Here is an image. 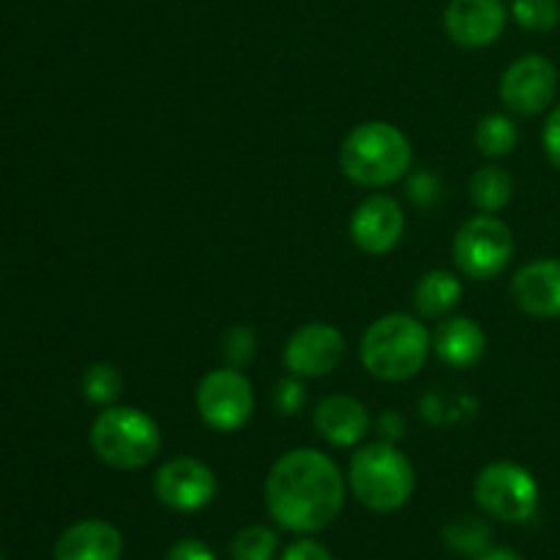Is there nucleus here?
Returning a JSON list of instances; mask_svg holds the SVG:
<instances>
[{"instance_id": "obj_14", "label": "nucleus", "mask_w": 560, "mask_h": 560, "mask_svg": "<svg viewBox=\"0 0 560 560\" xmlns=\"http://www.w3.org/2000/svg\"><path fill=\"white\" fill-rule=\"evenodd\" d=\"M512 299L530 317H560V260L545 257L525 262L512 279Z\"/></svg>"}, {"instance_id": "obj_32", "label": "nucleus", "mask_w": 560, "mask_h": 560, "mask_svg": "<svg viewBox=\"0 0 560 560\" xmlns=\"http://www.w3.org/2000/svg\"><path fill=\"white\" fill-rule=\"evenodd\" d=\"M474 560H523L517 556V552L514 550H495V547H492V550H487L485 556H479V558H474Z\"/></svg>"}, {"instance_id": "obj_26", "label": "nucleus", "mask_w": 560, "mask_h": 560, "mask_svg": "<svg viewBox=\"0 0 560 560\" xmlns=\"http://www.w3.org/2000/svg\"><path fill=\"white\" fill-rule=\"evenodd\" d=\"M273 408H277L279 416H295L306 405V388L304 377H282V381L273 386Z\"/></svg>"}, {"instance_id": "obj_15", "label": "nucleus", "mask_w": 560, "mask_h": 560, "mask_svg": "<svg viewBox=\"0 0 560 560\" xmlns=\"http://www.w3.org/2000/svg\"><path fill=\"white\" fill-rule=\"evenodd\" d=\"M315 432L326 443L337 448L359 446L366 435H370V410L361 399L350 397V394H328L320 399L312 416Z\"/></svg>"}, {"instance_id": "obj_23", "label": "nucleus", "mask_w": 560, "mask_h": 560, "mask_svg": "<svg viewBox=\"0 0 560 560\" xmlns=\"http://www.w3.org/2000/svg\"><path fill=\"white\" fill-rule=\"evenodd\" d=\"M279 552V534L268 525H246L230 541V560H273Z\"/></svg>"}, {"instance_id": "obj_19", "label": "nucleus", "mask_w": 560, "mask_h": 560, "mask_svg": "<svg viewBox=\"0 0 560 560\" xmlns=\"http://www.w3.org/2000/svg\"><path fill=\"white\" fill-rule=\"evenodd\" d=\"M468 197L476 211L501 213L514 197V178L498 164H487L470 175Z\"/></svg>"}, {"instance_id": "obj_2", "label": "nucleus", "mask_w": 560, "mask_h": 560, "mask_svg": "<svg viewBox=\"0 0 560 560\" xmlns=\"http://www.w3.org/2000/svg\"><path fill=\"white\" fill-rule=\"evenodd\" d=\"M364 370L386 383H405L419 375L432 355V331L421 317L392 312L372 323L359 345Z\"/></svg>"}, {"instance_id": "obj_12", "label": "nucleus", "mask_w": 560, "mask_h": 560, "mask_svg": "<svg viewBox=\"0 0 560 560\" xmlns=\"http://www.w3.org/2000/svg\"><path fill=\"white\" fill-rule=\"evenodd\" d=\"M405 228L408 219L399 200H394L392 195H370L361 200L348 224L350 241L372 257H383L397 249Z\"/></svg>"}, {"instance_id": "obj_4", "label": "nucleus", "mask_w": 560, "mask_h": 560, "mask_svg": "<svg viewBox=\"0 0 560 560\" xmlns=\"http://www.w3.org/2000/svg\"><path fill=\"white\" fill-rule=\"evenodd\" d=\"M348 487L370 512H399L416 492L413 463L397 443H366L350 457Z\"/></svg>"}, {"instance_id": "obj_8", "label": "nucleus", "mask_w": 560, "mask_h": 560, "mask_svg": "<svg viewBox=\"0 0 560 560\" xmlns=\"http://www.w3.org/2000/svg\"><path fill=\"white\" fill-rule=\"evenodd\" d=\"M195 405L202 424L222 435L241 432L255 416V388L235 366L206 372L195 388Z\"/></svg>"}, {"instance_id": "obj_13", "label": "nucleus", "mask_w": 560, "mask_h": 560, "mask_svg": "<svg viewBox=\"0 0 560 560\" xmlns=\"http://www.w3.org/2000/svg\"><path fill=\"white\" fill-rule=\"evenodd\" d=\"M509 9L503 0H448L443 27L465 49H485L503 36Z\"/></svg>"}, {"instance_id": "obj_33", "label": "nucleus", "mask_w": 560, "mask_h": 560, "mask_svg": "<svg viewBox=\"0 0 560 560\" xmlns=\"http://www.w3.org/2000/svg\"><path fill=\"white\" fill-rule=\"evenodd\" d=\"M0 560H3V552H0Z\"/></svg>"}, {"instance_id": "obj_10", "label": "nucleus", "mask_w": 560, "mask_h": 560, "mask_svg": "<svg viewBox=\"0 0 560 560\" xmlns=\"http://www.w3.org/2000/svg\"><path fill=\"white\" fill-rule=\"evenodd\" d=\"M219 481L211 465L197 457H173L153 476V495L178 514L202 512L217 498Z\"/></svg>"}, {"instance_id": "obj_20", "label": "nucleus", "mask_w": 560, "mask_h": 560, "mask_svg": "<svg viewBox=\"0 0 560 560\" xmlns=\"http://www.w3.org/2000/svg\"><path fill=\"white\" fill-rule=\"evenodd\" d=\"M443 541L452 552L479 558L492 550V528L487 520L476 517V514H463V517L448 520L443 528Z\"/></svg>"}, {"instance_id": "obj_31", "label": "nucleus", "mask_w": 560, "mask_h": 560, "mask_svg": "<svg viewBox=\"0 0 560 560\" xmlns=\"http://www.w3.org/2000/svg\"><path fill=\"white\" fill-rule=\"evenodd\" d=\"M279 560H334L326 545L315 539H299L293 545L284 547L282 558Z\"/></svg>"}, {"instance_id": "obj_17", "label": "nucleus", "mask_w": 560, "mask_h": 560, "mask_svg": "<svg viewBox=\"0 0 560 560\" xmlns=\"http://www.w3.org/2000/svg\"><path fill=\"white\" fill-rule=\"evenodd\" d=\"M124 536L107 520H82L69 525L55 541V560H120Z\"/></svg>"}, {"instance_id": "obj_11", "label": "nucleus", "mask_w": 560, "mask_h": 560, "mask_svg": "<svg viewBox=\"0 0 560 560\" xmlns=\"http://www.w3.org/2000/svg\"><path fill=\"white\" fill-rule=\"evenodd\" d=\"M345 359V337L337 326L331 323H306V326L295 328L290 339L284 342L282 361L288 366L290 375L304 377H326L342 364Z\"/></svg>"}, {"instance_id": "obj_18", "label": "nucleus", "mask_w": 560, "mask_h": 560, "mask_svg": "<svg viewBox=\"0 0 560 560\" xmlns=\"http://www.w3.org/2000/svg\"><path fill=\"white\" fill-rule=\"evenodd\" d=\"M459 299H463V282L446 268H432L413 288V306L421 320H443L457 310Z\"/></svg>"}, {"instance_id": "obj_1", "label": "nucleus", "mask_w": 560, "mask_h": 560, "mask_svg": "<svg viewBox=\"0 0 560 560\" xmlns=\"http://www.w3.org/2000/svg\"><path fill=\"white\" fill-rule=\"evenodd\" d=\"M348 479L320 448H293L266 476V506L279 528L310 536L328 528L345 506Z\"/></svg>"}, {"instance_id": "obj_3", "label": "nucleus", "mask_w": 560, "mask_h": 560, "mask_svg": "<svg viewBox=\"0 0 560 560\" xmlns=\"http://www.w3.org/2000/svg\"><path fill=\"white\" fill-rule=\"evenodd\" d=\"M413 145L399 126L388 120H364L353 126L339 145L345 178L364 189H386L410 173Z\"/></svg>"}, {"instance_id": "obj_16", "label": "nucleus", "mask_w": 560, "mask_h": 560, "mask_svg": "<svg viewBox=\"0 0 560 560\" xmlns=\"http://www.w3.org/2000/svg\"><path fill=\"white\" fill-rule=\"evenodd\" d=\"M432 353L452 370H474L487 353V334L474 317L448 315L432 334Z\"/></svg>"}, {"instance_id": "obj_30", "label": "nucleus", "mask_w": 560, "mask_h": 560, "mask_svg": "<svg viewBox=\"0 0 560 560\" xmlns=\"http://www.w3.org/2000/svg\"><path fill=\"white\" fill-rule=\"evenodd\" d=\"M164 560H217L211 547L200 539H180L167 550Z\"/></svg>"}, {"instance_id": "obj_29", "label": "nucleus", "mask_w": 560, "mask_h": 560, "mask_svg": "<svg viewBox=\"0 0 560 560\" xmlns=\"http://www.w3.org/2000/svg\"><path fill=\"white\" fill-rule=\"evenodd\" d=\"M375 430L381 435V441L399 443L405 438V430H408V421H405V416L399 410H383L375 419Z\"/></svg>"}, {"instance_id": "obj_7", "label": "nucleus", "mask_w": 560, "mask_h": 560, "mask_svg": "<svg viewBox=\"0 0 560 560\" xmlns=\"http://www.w3.org/2000/svg\"><path fill=\"white\" fill-rule=\"evenodd\" d=\"M474 498L481 512L501 523H528L539 509V481L517 463H490L474 481Z\"/></svg>"}, {"instance_id": "obj_22", "label": "nucleus", "mask_w": 560, "mask_h": 560, "mask_svg": "<svg viewBox=\"0 0 560 560\" xmlns=\"http://www.w3.org/2000/svg\"><path fill=\"white\" fill-rule=\"evenodd\" d=\"M82 394L96 408H109L124 394V375L113 364H104V361L91 364L82 375Z\"/></svg>"}, {"instance_id": "obj_9", "label": "nucleus", "mask_w": 560, "mask_h": 560, "mask_svg": "<svg viewBox=\"0 0 560 560\" xmlns=\"http://www.w3.org/2000/svg\"><path fill=\"white\" fill-rule=\"evenodd\" d=\"M501 102L509 113L520 118H534V115L552 109L558 96V69L545 55H523L512 60L501 77Z\"/></svg>"}, {"instance_id": "obj_28", "label": "nucleus", "mask_w": 560, "mask_h": 560, "mask_svg": "<svg viewBox=\"0 0 560 560\" xmlns=\"http://www.w3.org/2000/svg\"><path fill=\"white\" fill-rule=\"evenodd\" d=\"M541 148H545L547 162L560 170V102L547 115L545 129H541Z\"/></svg>"}, {"instance_id": "obj_21", "label": "nucleus", "mask_w": 560, "mask_h": 560, "mask_svg": "<svg viewBox=\"0 0 560 560\" xmlns=\"http://www.w3.org/2000/svg\"><path fill=\"white\" fill-rule=\"evenodd\" d=\"M520 142L517 120L512 115L490 113L479 120L476 126V148L490 159H503L514 153Z\"/></svg>"}, {"instance_id": "obj_27", "label": "nucleus", "mask_w": 560, "mask_h": 560, "mask_svg": "<svg viewBox=\"0 0 560 560\" xmlns=\"http://www.w3.org/2000/svg\"><path fill=\"white\" fill-rule=\"evenodd\" d=\"M408 197L419 208H430L432 202H438V197H441V180H438V175L427 173V170L410 175Z\"/></svg>"}, {"instance_id": "obj_5", "label": "nucleus", "mask_w": 560, "mask_h": 560, "mask_svg": "<svg viewBox=\"0 0 560 560\" xmlns=\"http://www.w3.org/2000/svg\"><path fill=\"white\" fill-rule=\"evenodd\" d=\"M91 448L107 468L142 470L162 448L159 424L135 405L102 408L91 427Z\"/></svg>"}, {"instance_id": "obj_6", "label": "nucleus", "mask_w": 560, "mask_h": 560, "mask_svg": "<svg viewBox=\"0 0 560 560\" xmlns=\"http://www.w3.org/2000/svg\"><path fill=\"white\" fill-rule=\"evenodd\" d=\"M514 257V235L495 213H476L457 230L452 241V260L463 277L492 282Z\"/></svg>"}, {"instance_id": "obj_25", "label": "nucleus", "mask_w": 560, "mask_h": 560, "mask_svg": "<svg viewBox=\"0 0 560 560\" xmlns=\"http://www.w3.org/2000/svg\"><path fill=\"white\" fill-rule=\"evenodd\" d=\"M222 355L228 366H235V370L246 366L255 355V334L246 326H233L222 339Z\"/></svg>"}, {"instance_id": "obj_24", "label": "nucleus", "mask_w": 560, "mask_h": 560, "mask_svg": "<svg viewBox=\"0 0 560 560\" xmlns=\"http://www.w3.org/2000/svg\"><path fill=\"white\" fill-rule=\"evenodd\" d=\"M512 20L523 31L550 33L560 22L558 0H512Z\"/></svg>"}]
</instances>
